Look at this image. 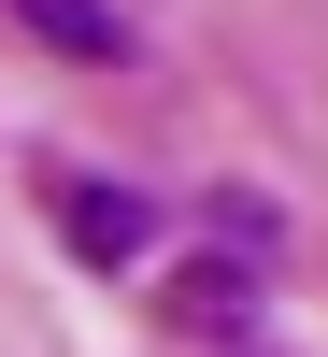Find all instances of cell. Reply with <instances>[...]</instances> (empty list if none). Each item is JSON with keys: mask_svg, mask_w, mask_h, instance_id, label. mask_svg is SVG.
Listing matches in <instances>:
<instances>
[{"mask_svg": "<svg viewBox=\"0 0 328 357\" xmlns=\"http://www.w3.org/2000/svg\"><path fill=\"white\" fill-rule=\"evenodd\" d=\"M143 243H157V215H143L129 186H72V257H100V272H129Z\"/></svg>", "mask_w": 328, "mask_h": 357, "instance_id": "cell-1", "label": "cell"}, {"mask_svg": "<svg viewBox=\"0 0 328 357\" xmlns=\"http://www.w3.org/2000/svg\"><path fill=\"white\" fill-rule=\"evenodd\" d=\"M15 15L43 29L57 57H114V72H129V57H143V43H129V15H114V0H15Z\"/></svg>", "mask_w": 328, "mask_h": 357, "instance_id": "cell-2", "label": "cell"}]
</instances>
